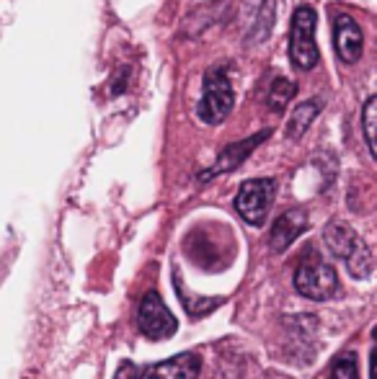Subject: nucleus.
<instances>
[{
	"label": "nucleus",
	"instance_id": "423d86ee",
	"mask_svg": "<svg viewBox=\"0 0 377 379\" xmlns=\"http://www.w3.org/2000/svg\"><path fill=\"white\" fill-rule=\"evenodd\" d=\"M137 322L139 331L145 333L148 338H168L176 333V318L171 315V310L166 307V302L160 300L158 292H148L139 302V312H137Z\"/></svg>",
	"mask_w": 377,
	"mask_h": 379
},
{
	"label": "nucleus",
	"instance_id": "f8f14e48",
	"mask_svg": "<svg viewBox=\"0 0 377 379\" xmlns=\"http://www.w3.org/2000/svg\"><path fill=\"white\" fill-rule=\"evenodd\" d=\"M295 93H298V86H295L292 80L277 78L274 86H271V90H269V108H271L274 114H282V111L287 108L289 101L295 98Z\"/></svg>",
	"mask_w": 377,
	"mask_h": 379
},
{
	"label": "nucleus",
	"instance_id": "4468645a",
	"mask_svg": "<svg viewBox=\"0 0 377 379\" xmlns=\"http://www.w3.org/2000/svg\"><path fill=\"white\" fill-rule=\"evenodd\" d=\"M375 111H377V98L369 96L365 101V111H362V129H365V142H367V150L372 157H375Z\"/></svg>",
	"mask_w": 377,
	"mask_h": 379
},
{
	"label": "nucleus",
	"instance_id": "ddd939ff",
	"mask_svg": "<svg viewBox=\"0 0 377 379\" xmlns=\"http://www.w3.org/2000/svg\"><path fill=\"white\" fill-rule=\"evenodd\" d=\"M331 379H359V367H357V353H341L334 367H331Z\"/></svg>",
	"mask_w": 377,
	"mask_h": 379
},
{
	"label": "nucleus",
	"instance_id": "39448f33",
	"mask_svg": "<svg viewBox=\"0 0 377 379\" xmlns=\"http://www.w3.org/2000/svg\"><path fill=\"white\" fill-rule=\"evenodd\" d=\"M277 194V181L274 178H251L240 186L235 196V212L253 227H261L267 222L269 206Z\"/></svg>",
	"mask_w": 377,
	"mask_h": 379
},
{
	"label": "nucleus",
	"instance_id": "f03ea898",
	"mask_svg": "<svg viewBox=\"0 0 377 379\" xmlns=\"http://www.w3.org/2000/svg\"><path fill=\"white\" fill-rule=\"evenodd\" d=\"M233 104H235V93H233L228 72L222 68L207 70L202 83V98L197 104V117L204 124H222L233 111Z\"/></svg>",
	"mask_w": 377,
	"mask_h": 379
},
{
	"label": "nucleus",
	"instance_id": "1a4fd4ad",
	"mask_svg": "<svg viewBox=\"0 0 377 379\" xmlns=\"http://www.w3.org/2000/svg\"><path fill=\"white\" fill-rule=\"evenodd\" d=\"M271 135L269 129H264V132H258V135L253 137H246V139H240V142H235V145H228L222 153H220L218 163L209 168L207 173H202V178H209V175H218V173H228V171H235V168L246 160V157L256 150L267 137Z\"/></svg>",
	"mask_w": 377,
	"mask_h": 379
},
{
	"label": "nucleus",
	"instance_id": "20e7f679",
	"mask_svg": "<svg viewBox=\"0 0 377 379\" xmlns=\"http://www.w3.org/2000/svg\"><path fill=\"white\" fill-rule=\"evenodd\" d=\"M295 289L308 300H328L338 292L336 269L320 258H308L300 263L295 271Z\"/></svg>",
	"mask_w": 377,
	"mask_h": 379
},
{
	"label": "nucleus",
	"instance_id": "0eeeda50",
	"mask_svg": "<svg viewBox=\"0 0 377 379\" xmlns=\"http://www.w3.org/2000/svg\"><path fill=\"white\" fill-rule=\"evenodd\" d=\"M334 47L344 65H354L365 49V31L349 13H334Z\"/></svg>",
	"mask_w": 377,
	"mask_h": 379
},
{
	"label": "nucleus",
	"instance_id": "9b49d317",
	"mask_svg": "<svg viewBox=\"0 0 377 379\" xmlns=\"http://www.w3.org/2000/svg\"><path fill=\"white\" fill-rule=\"evenodd\" d=\"M320 108H323V101H320V98H308V101L298 104L287 122V129H284L287 139H300V137L305 135L310 129V124H313V119L320 114Z\"/></svg>",
	"mask_w": 377,
	"mask_h": 379
},
{
	"label": "nucleus",
	"instance_id": "6e6552de",
	"mask_svg": "<svg viewBox=\"0 0 377 379\" xmlns=\"http://www.w3.org/2000/svg\"><path fill=\"white\" fill-rule=\"evenodd\" d=\"M199 369H202V359L197 353H179L168 361L148 367L139 379H197Z\"/></svg>",
	"mask_w": 377,
	"mask_h": 379
},
{
	"label": "nucleus",
	"instance_id": "f257e3e1",
	"mask_svg": "<svg viewBox=\"0 0 377 379\" xmlns=\"http://www.w3.org/2000/svg\"><path fill=\"white\" fill-rule=\"evenodd\" d=\"M323 240H326L328 251L347 263V269L351 271L354 279L357 276L367 279L372 273V253L351 227H347L344 222H331L326 227V233H323Z\"/></svg>",
	"mask_w": 377,
	"mask_h": 379
},
{
	"label": "nucleus",
	"instance_id": "9d476101",
	"mask_svg": "<svg viewBox=\"0 0 377 379\" xmlns=\"http://www.w3.org/2000/svg\"><path fill=\"white\" fill-rule=\"evenodd\" d=\"M305 227H308V214L302 212V209H289V212H284L277 222H274V230H271V248L277 253L287 251L289 245L305 233Z\"/></svg>",
	"mask_w": 377,
	"mask_h": 379
},
{
	"label": "nucleus",
	"instance_id": "7ed1b4c3",
	"mask_svg": "<svg viewBox=\"0 0 377 379\" xmlns=\"http://www.w3.org/2000/svg\"><path fill=\"white\" fill-rule=\"evenodd\" d=\"M316 8L302 3L295 8L292 26H289V62L298 70H313L318 65V44H316Z\"/></svg>",
	"mask_w": 377,
	"mask_h": 379
}]
</instances>
